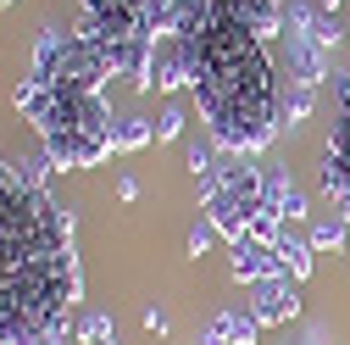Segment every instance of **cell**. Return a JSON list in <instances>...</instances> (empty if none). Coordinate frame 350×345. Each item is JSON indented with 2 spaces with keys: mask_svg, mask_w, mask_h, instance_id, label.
Returning a JSON list of instances; mask_svg holds the SVG:
<instances>
[{
  "mask_svg": "<svg viewBox=\"0 0 350 345\" xmlns=\"http://www.w3.org/2000/svg\"><path fill=\"white\" fill-rule=\"evenodd\" d=\"M117 201H139V179H122L117 184Z\"/></svg>",
  "mask_w": 350,
  "mask_h": 345,
  "instance_id": "obj_22",
  "label": "cell"
},
{
  "mask_svg": "<svg viewBox=\"0 0 350 345\" xmlns=\"http://www.w3.org/2000/svg\"><path fill=\"white\" fill-rule=\"evenodd\" d=\"M217 329H223L228 345H256V340H261V323H256L250 307H245V312H239V307H234V312H217Z\"/></svg>",
  "mask_w": 350,
  "mask_h": 345,
  "instance_id": "obj_13",
  "label": "cell"
},
{
  "mask_svg": "<svg viewBox=\"0 0 350 345\" xmlns=\"http://www.w3.org/2000/svg\"><path fill=\"white\" fill-rule=\"evenodd\" d=\"M184 162H189V172H195L200 184H211V179H217V145H200V140H195V145L184 151Z\"/></svg>",
  "mask_w": 350,
  "mask_h": 345,
  "instance_id": "obj_18",
  "label": "cell"
},
{
  "mask_svg": "<svg viewBox=\"0 0 350 345\" xmlns=\"http://www.w3.org/2000/svg\"><path fill=\"white\" fill-rule=\"evenodd\" d=\"M28 78L51 84V90H78V95H100V84L111 78L106 56L95 39L83 34H62V28H45L33 45V62H28Z\"/></svg>",
  "mask_w": 350,
  "mask_h": 345,
  "instance_id": "obj_3",
  "label": "cell"
},
{
  "mask_svg": "<svg viewBox=\"0 0 350 345\" xmlns=\"http://www.w3.org/2000/svg\"><path fill=\"white\" fill-rule=\"evenodd\" d=\"M334 106H339V123H334V140L323 145V190L350 223V73H334Z\"/></svg>",
  "mask_w": 350,
  "mask_h": 345,
  "instance_id": "obj_4",
  "label": "cell"
},
{
  "mask_svg": "<svg viewBox=\"0 0 350 345\" xmlns=\"http://www.w3.org/2000/svg\"><path fill=\"white\" fill-rule=\"evenodd\" d=\"M106 340H117V329H111L106 312H83L72 323V345H106Z\"/></svg>",
  "mask_w": 350,
  "mask_h": 345,
  "instance_id": "obj_16",
  "label": "cell"
},
{
  "mask_svg": "<svg viewBox=\"0 0 350 345\" xmlns=\"http://www.w3.org/2000/svg\"><path fill=\"white\" fill-rule=\"evenodd\" d=\"M284 51H289V62H284L289 84L317 90V84L328 78V51H323V45H312V39H300V34H284Z\"/></svg>",
  "mask_w": 350,
  "mask_h": 345,
  "instance_id": "obj_9",
  "label": "cell"
},
{
  "mask_svg": "<svg viewBox=\"0 0 350 345\" xmlns=\"http://www.w3.org/2000/svg\"><path fill=\"white\" fill-rule=\"evenodd\" d=\"M156 140V128L145 123V117H122L117 123V151H139V145H150Z\"/></svg>",
  "mask_w": 350,
  "mask_h": 345,
  "instance_id": "obj_17",
  "label": "cell"
},
{
  "mask_svg": "<svg viewBox=\"0 0 350 345\" xmlns=\"http://www.w3.org/2000/svg\"><path fill=\"white\" fill-rule=\"evenodd\" d=\"M17 112L33 123L39 145L56 167H95L106 151H117V123L100 95H78V90H51L39 78H23L12 90Z\"/></svg>",
  "mask_w": 350,
  "mask_h": 345,
  "instance_id": "obj_2",
  "label": "cell"
},
{
  "mask_svg": "<svg viewBox=\"0 0 350 345\" xmlns=\"http://www.w3.org/2000/svg\"><path fill=\"white\" fill-rule=\"evenodd\" d=\"M250 290H256L250 312H256V323H261V329L289 323V318L300 312V284H295L289 273H278V279H261V284H250Z\"/></svg>",
  "mask_w": 350,
  "mask_h": 345,
  "instance_id": "obj_6",
  "label": "cell"
},
{
  "mask_svg": "<svg viewBox=\"0 0 350 345\" xmlns=\"http://www.w3.org/2000/svg\"><path fill=\"white\" fill-rule=\"evenodd\" d=\"M211 240H217V229H211V223L200 218V223L189 229V256H206V251H211Z\"/></svg>",
  "mask_w": 350,
  "mask_h": 345,
  "instance_id": "obj_20",
  "label": "cell"
},
{
  "mask_svg": "<svg viewBox=\"0 0 350 345\" xmlns=\"http://www.w3.org/2000/svg\"><path fill=\"white\" fill-rule=\"evenodd\" d=\"M312 101H317V90H306V84H289V90H278V128L289 123H306L312 117Z\"/></svg>",
  "mask_w": 350,
  "mask_h": 345,
  "instance_id": "obj_14",
  "label": "cell"
},
{
  "mask_svg": "<svg viewBox=\"0 0 350 345\" xmlns=\"http://www.w3.org/2000/svg\"><path fill=\"white\" fill-rule=\"evenodd\" d=\"M145 329H150V334H167L172 323H167V312H161V307H150V312H145Z\"/></svg>",
  "mask_w": 350,
  "mask_h": 345,
  "instance_id": "obj_21",
  "label": "cell"
},
{
  "mask_svg": "<svg viewBox=\"0 0 350 345\" xmlns=\"http://www.w3.org/2000/svg\"><path fill=\"white\" fill-rule=\"evenodd\" d=\"M317 6H323V12H339V0H317Z\"/></svg>",
  "mask_w": 350,
  "mask_h": 345,
  "instance_id": "obj_24",
  "label": "cell"
},
{
  "mask_svg": "<svg viewBox=\"0 0 350 345\" xmlns=\"http://www.w3.org/2000/svg\"><path fill=\"white\" fill-rule=\"evenodd\" d=\"M150 128H156V140H178V134H184V106H167Z\"/></svg>",
  "mask_w": 350,
  "mask_h": 345,
  "instance_id": "obj_19",
  "label": "cell"
},
{
  "mask_svg": "<svg viewBox=\"0 0 350 345\" xmlns=\"http://www.w3.org/2000/svg\"><path fill=\"white\" fill-rule=\"evenodd\" d=\"M267 206L278 212L284 223H300V218H306V190H300L295 179H284V172L267 167Z\"/></svg>",
  "mask_w": 350,
  "mask_h": 345,
  "instance_id": "obj_11",
  "label": "cell"
},
{
  "mask_svg": "<svg viewBox=\"0 0 350 345\" xmlns=\"http://www.w3.org/2000/svg\"><path fill=\"white\" fill-rule=\"evenodd\" d=\"M200 206H206V223H211L217 234H223L228 245L250 234V212H239L228 195H217V190H200Z\"/></svg>",
  "mask_w": 350,
  "mask_h": 345,
  "instance_id": "obj_10",
  "label": "cell"
},
{
  "mask_svg": "<svg viewBox=\"0 0 350 345\" xmlns=\"http://www.w3.org/2000/svg\"><path fill=\"white\" fill-rule=\"evenodd\" d=\"M312 256H317V251H312V240H306V234L289 223V229H284V240H278V262H284V273H289L295 284L312 279Z\"/></svg>",
  "mask_w": 350,
  "mask_h": 345,
  "instance_id": "obj_12",
  "label": "cell"
},
{
  "mask_svg": "<svg viewBox=\"0 0 350 345\" xmlns=\"http://www.w3.org/2000/svg\"><path fill=\"white\" fill-rule=\"evenodd\" d=\"M195 345H228V340H223V329H217V318H211V329H206V334H200Z\"/></svg>",
  "mask_w": 350,
  "mask_h": 345,
  "instance_id": "obj_23",
  "label": "cell"
},
{
  "mask_svg": "<svg viewBox=\"0 0 350 345\" xmlns=\"http://www.w3.org/2000/svg\"><path fill=\"white\" fill-rule=\"evenodd\" d=\"M0 6H17V0H0Z\"/></svg>",
  "mask_w": 350,
  "mask_h": 345,
  "instance_id": "obj_25",
  "label": "cell"
},
{
  "mask_svg": "<svg viewBox=\"0 0 350 345\" xmlns=\"http://www.w3.org/2000/svg\"><path fill=\"white\" fill-rule=\"evenodd\" d=\"M284 28H289V34H300V39H312V45H323V51H334L339 39H345L339 17H334V12H323L317 0H289Z\"/></svg>",
  "mask_w": 350,
  "mask_h": 345,
  "instance_id": "obj_7",
  "label": "cell"
},
{
  "mask_svg": "<svg viewBox=\"0 0 350 345\" xmlns=\"http://www.w3.org/2000/svg\"><path fill=\"white\" fill-rule=\"evenodd\" d=\"M228 256H234V279H239V284H261V279H278V273H284L278 245H261V240H250V234L234 240Z\"/></svg>",
  "mask_w": 350,
  "mask_h": 345,
  "instance_id": "obj_8",
  "label": "cell"
},
{
  "mask_svg": "<svg viewBox=\"0 0 350 345\" xmlns=\"http://www.w3.org/2000/svg\"><path fill=\"white\" fill-rule=\"evenodd\" d=\"M78 290L72 218L0 156V345H67Z\"/></svg>",
  "mask_w": 350,
  "mask_h": 345,
  "instance_id": "obj_1",
  "label": "cell"
},
{
  "mask_svg": "<svg viewBox=\"0 0 350 345\" xmlns=\"http://www.w3.org/2000/svg\"><path fill=\"white\" fill-rule=\"evenodd\" d=\"M306 240H312V251H339V245L350 240V223L334 212V218H317L312 229H306Z\"/></svg>",
  "mask_w": 350,
  "mask_h": 345,
  "instance_id": "obj_15",
  "label": "cell"
},
{
  "mask_svg": "<svg viewBox=\"0 0 350 345\" xmlns=\"http://www.w3.org/2000/svg\"><path fill=\"white\" fill-rule=\"evenodd\" d=\"M150 90L161 95H178V90H195V67H189V51L178 34H161L156 51H150Z\"/></svg>",
  "mask_w": 350,
  "mask_h": 345,
  "instance_id": "obj_5",
  "label": "cell"
}]
</instances>
